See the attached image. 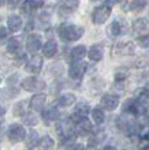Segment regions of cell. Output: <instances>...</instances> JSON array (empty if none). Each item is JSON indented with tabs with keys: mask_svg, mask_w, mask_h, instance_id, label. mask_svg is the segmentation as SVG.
I'll return each mask as SVG.
<instances>
[{
	"mask_svg": "<svg viewBox=\"0 0 149 150\" xmlns=\"http://www.w3.org/2000/svg\"><path fill=\"white\" fill-rule=\"evenodd\" d=\"M58 33L64 41L71 42V41H78L83 36L85 29L82 26H77L73 23H62L58 29Z\"/></svg>",
	"mask_w": 149,
	"mask_h": 150,
	"instance_id": "1",
	"label": "cell"
},
{
	"mask_svg": "<svg viewBox=\"0 0 149 150\" xmlns=\"http://www.w3.org/2000/svg\"><path fill=\"white\" fill-rule=\"evenodd\" d=\"M7 135H8L10 142L19 143V142H22V141L26 139L28 132H26V130H25V127H22L21 124H11V126L8 127Z\"/></svg>",
	"mask_w": 149,
	"mask_h": 150,
	"instance_id": "2",
	"label": "cell"
},
{
	"mask_svg": "<svg viewBox=\"0 0 149 150\" xmlns=\"http://www.w3.org/2000/svg\"><path fill=\"white\" fill-rule=\"evenodd\" d=\"M111 15V7L110 6H100L94 8L92 12V22L94 25H103Z\"/></svg>",
	"mask_w": 149,
	"mask_h": 150,
	"instance_id": "3",
	"label": "cell"
},
{
	"mask_svg": "<svg viewBox=\"0 0 149 150\" xmlns=\"http://www.w3.org/2000/svg\"><path fill=\"white\" fill-rule=\"evenodd\" d=\"M86 68H88L86 63H83V62H74L70 66V68H68V75H70L71 79L78 81V79H81L85 75Z\"/></svg>",
	"mask_w": 149,
	"mask_h": 150,
	"instance_id": "4",
	"label": "cell"
},
{
	"mask_svg": "<svg viewBox=\"0 0 149 150\" xmlns=\"http://www.w3.org/2000/svg\"><path fill=\"white\" fill-rule=\"evenodd\" d=\"M22 87H24L26 91H37L41 90L45 87V83L41 81V79L36 78V76H29V78H25L22 81Z\"/></svg>",
	"mask_w": 149,
	"mask_h": 150,
	"instance_id": "5",
	"label": "cell"
},
{
	"mask_svg": "<svg viewBox=\"0 0 149 150\" xmlns=\"http://www.w3.org/2000/svg\"><path fill=\"white\" fill-rule=\"evenodd\" d=\"M100 105L106 111H114L119 105V97L116 94H104L101 97Z\"/></svg>",
	"mask_w": 149,
	"mask_h": 150,
	"instance_id": "6",
	"label": "cell"
},
{
	"mask_svg": "<svg viewBox=\"0 0 149 150\" xmlns=\"http://www.w3.org/2000/svg\"><path fill=\"white\" fill-rule=\"evenodd\" d=\"M89 112H90L89 105H88L86 103L81 101V103H78L77 105H75V108H74V115H73L71 120H73L74 123L79 122V120H82V119L88 117Z\"/></svg>",
	"mask_w": 149,
	"mask_h": 150,
	"instance_id": "7",
	"label": "cell"
},
{
	"mask_svg": "<svg viewBox=\"0 0 149 150\" xmlns=\"http://www.w3.org/2000/svg\"><path fill=\"white\" fill-rule=\"evenodd\" d=\"M41 68H43V57L38 55L31 56L30 59L28 60L26 66H25V70L28 72H30V74H40Z\"/></svg>",
	"mask_w": 149,
	"mask_h": 150,
	"instance_id": "8",
	"label": "cell"
},
{
	"mask_svg": "<svg viewBox=\"0 0 149 150\" xmlns=\"http://www.w3.org/2000/svg\"><path fill=\"white\" fill-rule=\"evenodd\" d=\"M45 103H47V94H44V93H38V94H34L30 98L29 107H30L31 111L41 112L44 109V107H45Z\"/></svg>",
	"mask_w": 149,
	"mask_h": 150,
	"instance_id": "9",
	"label": "cell"
},
{
	"mask_svg": "<svg viewBox=\"0 0 149 150\" xmlns=\"http://www.w3.org/2000/svg\"><path fill=\"white\" fill-rule=\"evenodd\" d=\"M43 48V41H41V37L37 36V34H29L28 40H26V49L31 53H36L38 52L40 49Z\"/></svg>",
	"mask_w": 149,
	"mask_h": 150,
	"instance_id": "10",
	"label": "cell"
},
{
	"mask_svg": "<svg viewBox=\"0 0 149 150\" xmlns=\"http://www.w3.org/2000/svg\"><path fill=\"white\" fill-rule=\"evenodd\" d=\"M74 130H75V132H77V135H82V137H85V135H88V134L92 132L93 126H92V123L88 120V117H85V119H82V120H79V122L75 123Z\"/></svg>",
	"mask_w": 149,
	"mask_h": 150,
	"instance_id": "11",
	"label": "cell"
},
{
	"mask_svg": "<svg viewBox=\"0 0 149 150\" xmlns=\"http://www.w3.org/2000/svg\"><path fill=\"white\" fill-rule=\"evenodd\" d=\"M133 52H134L133 42H119V44L115 45V48H112V53H115V55H120V56L131 55Z\"/></svg>",
	"mask_w": 149,
	"mask_h": 150,
	"instance_id": "12",
	"label": "cell"
},
{
	"mask_svg": "<svg viewBox=\"0 0 149 150\" xmlns=\"http://www.w3.org/2000/svg\"><path fill=\"white\" fill-rule=\"evenodd\" d=\"M41 116H43V120L47 124L52 122H56L58 119H59V111L56 109L55 107H51V108H45L41 111Z\"/></svg>",
	"mask_w": 149,
	"mask_h": 150,
	"instance_id": "13",
	"label": "cell"
},
{
	"mask_svg": "<svg viewBox=\"0 0 149 150\" xmlns=\"http://www.w3.org/2000/svg\"><path fill=\"white\" fill-rule=\"evenodd\" d=\"M56 130H58V135L62 138V137H66V135L74 132V124L70 120H63V122L58 123Z\"/></svg>",
	"mask_w": 149,
	"mask_h": 150,
	"instance_id": "14",
	"label": "cell"
},
{
	"mask_svg": "<svg viewBox=\"0 0 149 150\" xmlns=\"http://www.w3.org/2000/svg\"><path fill=\"white\" fill-rule=\"evenodd\" d=\"M22 25H24V22H22V18H21L19 15H10L7 19V26H8V30L12 33L15 32H19L21 28H22Z\"/></svg>",
	"mask_w": 149,
	"mask_h": 150,
	"instance_id": "15",
	"label": "cell"
},
{
	"mask_svg": "<svg viewBox=\"0 0 149 150\" xmlns=\"http://www.w3.org/2000/svg\"><path fill=\"white\" fill-rule=\"evenodd\" d=\"M58 52V44L55 40H49L43 45V53L45 57H53Z\"/></svg>",
	"mask_w": 149,
	"mask_h": 150,
	"instance_id": "16",
	"label": "cell"
},
{
	"mask_svg": "<svg viewBox=\"0 0 149 150\" xmlns=\"http://www.w3.org/2000/svg\"><path fill=\"white\" fill-rule=\"evenodd\" d=\"M36 146H37L38 150H52L55 147V141H53L51 137L45 135V137H43V138H40L38 141H37Z\"/></svg>",
	"mask_w": 149,
	"mask_h": 150,
	"instance_id": "17",
	"label": "cell"
},
{
	"mask_svg": "<svg viewBox=\"0 0 149 150\" xmlns=\"http://www.w3.org/2000/svg\"><path fill=\"white\" fill-rule=\"evenodd\" d=\"M88 56H89V59L92 62H100L103 59V47L98 45V44L92 45L89 52H88Z\"/></svg>",
	"mask_w": 149,
	"mask_h": 150,
	"instance_id": "18",
	"label": "cell"
},
{
	"mask_svg": "<svg viewBox=\"0 0 149 150\" xmlns=\"http://www.w3.org/2000/svg\"><path fill=\"white\" fill-rule=\"evenodd\" d=\"M86 56V47L85 45H78L71 49V53H70V57L73 62H81Z\"/></svg>",
	"mask_w": 149,
	"mask_h": 150,
	"instance_id": "19",
	"label": "cell"
},
{
	"mask_svg": "<svg viewBox=\"0 0 149 150\" xmlns=\"http://www.w3.org/2000/svg\"><path fill=\"white\" fill-rule=\"evenodd\" d=\"M75 100H77L75 94H73V93H64V94H62L58 98V105L62 108H67V107H70V105H73L75 103Z\"/></svg>",
	"mask_w": 149,
	"mask_h": 150,
	"instance_id": "20",
	"label": "cell"
},
{
	"mask_svg": "<svg viewBox=\"0 0 149 150\" xmlns=\"http://www.w3.org/2000/svg\"><path fill=\"white\" fill-rule=\"evenodd\" d=\"M148 23L149 22L146 18H138L137 21H134V23H133L134 32L137 33V34H145L148 28H149Z\"/></svg>",
	"mask_w": 149,
	"mask_h": 150,
	"instance_id": "21",
	"label": "cell"
},
{
	"mask_svg": "<svg viewBox=\"0 0 149 150\" xmlns=\"http://www.w3.org/2000/svg\"><path fill=\"white\" fill-rule=\"evenodd\" d=\"M26 112H28V103H26V101H19V103H16L15 105H14V108H12V113H14V116H16V117L25 116Z\"/></svg>",
	"mask_w": 149,
	"mask_h": 150,
	"instance_id": "22",
	"label": "cell"
},
{
	"mask_svg": "<svg viewBox=\"0 0 149 150\" xmlns=\"http://www.w3.org/2000/svg\"><path fill=\"white\" fill-rule=\"evenodd\" d=\"M107 33L110 34V37H118L122 33V26H120V23H119V21H114V22L108 26Z\"/></svg>",
	"mask_w": 149,
	"mask_h": 150,
	"instance_id": "23",
	"label": "cell"
},
{
	"mask_svg": "<svg viewBox=\"0 0 149 150\" xmlns=\"http://www.w3.org/2000/svg\"><path fill=\"white\" fill-rule=\"evenodd\" d=\"M146 4H148V0H131L129 4V8L134 12L142 11L146 7Z\"/></svg>",
	"mask_w": 149,
	"mask_h": 150,
	"instance_id": "24",
	"label": "cell"
},
{
	"mask_svg": "<svg viewBox=\"0 0 149 150\" xmlns=\"http://www.w3.org/2000/svg\"><path fill=\"white\" fill-rule=\"evenodd\" d=\"M60 7L67 10V11H73L75 8H78L79 0H59Z\"/></svg>",
	"mask_w": 149,
	"mask_h": 150,
	"instance_id": "25",
	"label": "cell"
},
{
	"mask_svg": "<svg viewBox=\"0 0 149 150\" xmlns=\"http://www.w3.org/2000/svg\"><path fill=\"white\" fill-rule=\"evenodd\" d=\"M90 112H92V119H93V122L96 123V124H101V123L104 122L106 116H104V111H103V109L94 108V109H92Z\"/></svg>",
	"mask_w": 149,
	"mask_h": 150,
	"instance_id": "26",
	"label": "cell"
},
{
	"mask_svg": "<svg viewBox=\"0 0 149 150\" xmlns=\"http://www.w3.org/2000/svg\"><path fill=\"white\" fill-rule=\"evenodd\" d=\"M21 48V42L18 38H11L8 40L7 42V51L10 52V53H16V52L19 51Z\"/></svg>",
	"mask_w": 149,
	"mask_h": 150,
	"instance_id": "27",
	"label": "cell"
},
{
	"mask_svg": "<svg viewBox=\"0 0 149 150\" xmlns=\"http://www.w3.org/2000/svg\"><path fill=\"white\" fill-rule=\"evenodd\" d=\"M137 44L141 48H149V36L148 34H142L137 38Z\"/></svg>",
	"mask_w": 149,
	"mask_h": 150,
	"instance_id": "28",
	"label": "cell"
},
{
	"mask_svg": "<svg viewBox=\"0 0 149 150\" xmlns=\"http://www.w3.org/2000/svg\"><path fill=\"white\" fill-rule=\"evenodd\" d=\"M26 3L30 6L31 10H34V8H40L44 6V0H26Z\"/></svg>",
	"mask_w": 149,
	"mask_h": 150,
	"instance_id": "29",
	"label": "cell"
},
{
	"mask_svg": "<svg viewBox=\"0 0 149 150\" xmlns=\"http://www.w3.org/2000/svg\"><path fill=\"white\" fill-rule=\"evenodd\" d=\"M26 117H25V123L28 124V126H34L36 123H37V117H36L34 115H25Z\"/></svg>",
	"mask_w": 149,
	"mask_h": 150,
	"instance_id": "30",
	"label": "cell"
},
{
	"mask_svg": "<svg viewBox=\"0 0 149 150\" xmlns=\"http://www.w3.org/2000/svg\"><path fill=\"white\" fill-rule=\"evenodd\" d=\"M21 1H24V0H8V1H7L8 8H11V10H14V8H16L18 6H19Z\"/></svg>",
	"mask_w": 149,
	"mask_h": 150,
	"instance_id": "31",
	"label": "cell"
},
{
	"mask_svg": "<svg viewBox=\"0 0 149 150\" xmlns=\"http://www.w3.org/2000/svg\"><path fill=\"white\" fill-rule=\"evenodd\" d=\"M8 32H7V29L4 28V26H0V38H4V37H7Z\"/></svg>",
	"mask_w": 149,
	"mask_h": 150,
	"instance_id": "32",
	"label": "cell"
},
{
	"mask_svg": "<svg viewBox=\"0 0 149 150\" xmlns=\"http://www.w3.org/2000/svg\"><path fill=\"white\" fill-rule=\"evenodd\" d=\"M70 150H85V146H83L82 143H75Z\"/></svg>",
	"mask_w": 149,
	"mask_h": 150,
	"instance_id": "33",
	"label": "cell"
},
{
	"mask_svg": "<svg viewBox=\"0 0 149 150\" xmlns=\"http://www.w3.org/2000/svg\"><path fill=\"white\" fill-rule=\"evenodd\" d=\"M4 115H6V109L3 107H0V124H1V120H3Z\"/></svg>",
	"mask_w": 149,
	"mask_h": 150,
	"instance_id": "34",
	"label": "cell"
},
{
	"mask_svg": "<svg viewBox=\"0 0 149 150\" xmlns=\"http://www.w3.org/2000/svg\"><path fill=\"white\" fill-rule=\"evenodd\" d=\"M140 150H149V141H146V143H144V145L140 147Z\"/></svg>",
	"mask_w": 149,
	"mask_h": 150,
	"instance_id": "35",
	"label": "cell"
},
{
	"mask_svg": "<svg viewBox=\"0 0 149 150\" xmlns=\"http://www.w3.org/2000/svg\"><path fill=\"white\" fill-rule=\"evenodd\" d=\"M123 79H126L125 74H116V81H123Z\"/></svg>",
	"mask_w": 149,
	"mask_h": 150,
	"instance_id": "36",
	"label": "cell"
},
{
	"mask_svg": "<svg viewBox=\"0 0 149 150\" xmlns=\"http://www.w3.org/2000/svg\"><path fill=\"white\" fill-rule=\"evenodd\" d=\"M3 134H4V128H3V126L0 124V143H1V139H3Z\"/></svg>",
	"mask_w": 149,
	"mask_h": 150,
	"instance_id": "37",
	"label": "cell"
},
{
	"mask_svg": "<svg viewBox=\"0 0 149 150\" xmlns=\"http://www.w3.org/2000/svg\"><path fill=\"white\" fill-rule=\"evenodd\" d=\"M142 138L145 139V141H149V130L146 131V132H145V134H144V135H142Z\"/></svg>",
	"mask_w": 149,
	"mask_h": 150,
	"instance_id": "38",
	"label": "cell"
},
{
	"mask_svg": "<svg viewBox=\"0 0 149 150\" xmlns=\"http://www.w3.org/2000/svg\"><path fill=\"white\" fill-rule=\"evenodd\" d=\"M144 115H145L146 120H148V122H146V123H149V107H148V109H146V112H145V113H144Z\"/></svg>",
	"mask_w": 149,
	"mask_h": 150,
	"instance_id": "39",
	"label": "cell"
},
{
	"mask_svg": "<svg viewBox=\"0 0 149 150\" xmlns=\"http://www.w3.org/2000/svg\"><path fill=\"white\" fill-rule=\"evenodd\" d=\"M85 150H96V147H94V146H92V145H90V146L88 147V149H85Z\"/></svg>",
	"mask_w": 149,
	"mask_h": 150,
	"instance_id": "40",
	"label": "cell"
},
{
	"mask_svg": "<svg viewBox=\"0 0 149 150\" xmlns=\"http://www.w3.org/2000/svg\"><path fill=\"white\" fill-rule=\"evenodd\" d=\"M4 1H6V0H0V7H1V6L4 4Z\"/></svg>",
	"mask_w": 149,
	"mask_h": 150,
	"instance_id": "41",
	"label": "cell"
},
{
	"mask_svg": "<svg viewBox=\"0 0 149 150\" xmlns=\"http://www.w3.org/2000/svg\"><path fill=\"white\" fill-rule=\"evenodd\" d=\"M93 1H108V0H93Z\"/></svg>",
	"mask_w": 149,
	"mask_h": 150,
	"instance_id": "42",
	"label": "cell"
},
{
	"mask_svg": "<svg viewBox=\"0 0 149 150\" xmlns=\"http://www.w3.org/2000/svg\"><path fill=\"white\" fill-rule=\"evenodd\" d=\"M145 96H146V98H149V91L148 93H145Z\"/></svg>",
	"mask_w": 149,
	"mask_h": 150,
	"instance_id": "43",
	"label": "cell"
}]
</instances>
